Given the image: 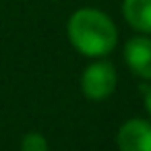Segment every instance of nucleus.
Listing matches in <instances>:
<instances>
[{"instance_id":"nucleus-2","label":"nucleus","mask_w":151,"mask_h":151,"mask_svg":"<svg viewBox=\"0 0 151 151\" xmlns=\"http://www.w3.org/2000/svg\"><path fill=\"white\" fill-rule=\"evenodd\" d=\"M118 85V75L114 64L108 60H95L89 66H85L81 75V91L85 97L93 101H101L114 93Z\"/></svg>"},{"instance_id":"nucleus-7","label":"nucleus","mask_w":151,"mask_h":151,"mask_svg":"<svg viewBox=\"0 0 151 151\" xmlns=\"http://www.w3.org/2000/svg\"><path fill=\"white\" fill-rule=\"evenodd\" d=\"M145 110L151 118V87H147V91H145Z\"/></svg>"},{"instance_id":"nucleus-5","label":"nucleus","mask_w":151,"mask_h":151,"mask_svg":"<svg viewBox=\"0 0 151 151\" xmlns=\"http://www.w3.org/2000/svg\"><path fill=\"white\" fill-rule=\"evenodd\" d=\"M122 15L134 31L151 35V0H122Z\"/></svg>"},{"instance_id":"nucleus-3","label":"nucleus","mask_w":151,"mask_h":151,"mask_svg":"<svg viewBox=\"0 0 151 151\" xmlns=\"http://www.w3.org/2000/svg\"><path fill=\"white\" fill-rule=\"evenodd\" d=\"M120 151H151V122L143 118L126 120L116 134Z\"/></svg>"},{"instance_id":"nucleus-6","label":"nucleus","mask_w":151,"mask_h":151,"mask_svg":"<svg viewBox=\"0 0 151 151\" xmlns=\"http://www.w3.org/2000/svg\"><path fill=\"white\" fill-rule=\"evenodd\" d=\"M21 151H48V141L42 132H27L21 139Z\"/></svg>"},{"instance_id":"nucleus-4","label":"nucleus","mask_w":151,"mask_h":151,"mask_svg":"<svg viewBox=\"0 0 151 151\" xmlns=\"http://www.w3.org/2000/svg\"><path fill=\"white\" fill-rule=\"evenodd\" d=\"M124 62L141 79L151 81V37L134 35L124 44Z\"/></svg>"},{"instance_id":"nucleus-1","label":"nucleus","mask_w":151,"mask_h":151,"mask_svg":"<svg viewBox=\"0 0 151 151\" xmlns=\"http://www.w3.org/2000/svg\"><path fill=\"white\" fill-rule=\"evenodd\" d=\"M66 35L73 48L87 58H104L118 44V29L114 21L93 6L79 9L70 15Z\"/></svg>"}]
</instances>
